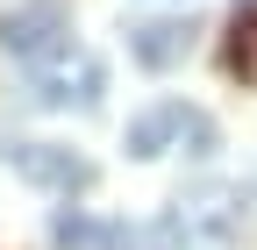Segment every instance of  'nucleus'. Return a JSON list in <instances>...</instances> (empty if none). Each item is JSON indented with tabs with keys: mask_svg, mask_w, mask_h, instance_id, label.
I'll list each match as a JSON object with an SVG mask.
<instances>
[{
	"mask_svg": "<svg viewBox=\"0 0 257 250\" xmlns=\"http://www.w3.org/2000/svg\"><path fill=\"white\" fill-rule=\"evenodd\" d=\"M0 158H8L29 186H43V193H64V200L93 186V165H86V158H72L64 143H0Z\"/></svg>",
	"mask_w": 257,
	"mask_h": 250,
	"instance_id": "nucleus-5",
	"label": "nucleus"
},
{
	"mask_svg": "<svg viewBox=\"0 0 257 250\" xmlns=\"http://www.w3.org/2000/svg\"><path fill=\"white\" fill-rule=\"evenodd\" d=\"M243 186H193V193L172 200V229L186 243H243L250 214H243Z\"/></svg>",
	"mask_w": 257,
	"mask_h": 250,
	"instance_id": "nucleus-2",
	"label": "nucleus"
},
{
	"mask_svg": "<svg viewBox=\"0 0 257 250\" xmlns=\"http://www.w3.org/2000/svg\"><path fill=\"white\" fill-rule=\"evenodd\" d=\"M193 36H200V22L193 15H157V22H128V57H136L143 72H172L193 57Z\"/></svg>",
	"mask_w": 257,
	"mask_h": 250,
	"instance_id": "nucleus-6",
	"label": "nucleus"
},
{
	"mask_svg": "<svg viewBox=\"0 0 257 250\" xmlns=\"http://www.w3.org/2000/svg\"><path fill=\"white\" fill-rule=\"evenodd\" d=\"M121 150H128V158H165V150L207 158V150H221V129H214L200 107H186V100H157L150 114H136L121 129Z\"/></svg>",
	"mask_w": 257,
	"mask_h": 250,
	"instance_id": "nucleus-1",
	"label": "nucleus"
},
{
	"mask_svg": "<svg viewBox=\"0 0 257 250\" xmlns=\"http://www.w3.org/2000/svg\"><path fill=\"white\" fill-rule=\"evenodd\" d=\"M186 236L172 222H93L86 250H179Z\"/></svg>",
	"mask_w": 257,
	"mask_h": 250,
	"instance_id": "nucleus-7",
	"label": "nucleus"
},
{
	"mask_svg": "<svg viewBox=\"0 0 257 250\" xmlns=\"http://www.w3.org/2000/svg\"><path fill=\"white\" fill-rule=\"evenodd\" d=\"M221 65H229L243 86H257V15H236L229 22V43H221Z\"/></svg>",
	"mask_w": 257,
	"mask_h": 250,
	"instance_id": "nucleus-8",
	"label": "nucleus"
},
{
	"mask_svg": "<svg viewBox=\"0 0 257 250\" xmlns=\"http://www.w3.org/2000/svg\"><path fill=\"white\" fill-rule=\"evenodd\" d=\"M0 50L15 65H50L57 50H72V15L64 0H22L15 15H0Z\"/></svg>",
	"mask_w": 257,
	"mask_h": 250,
	"instance_id": "nucleus-3",
	"label": "nucleus"
},
{
	"mask_svg": "<svg viewBox=\"0 0 257 250\" xmlns=\"http://www.w3.org/2000/svg\"><path fill=\"white\" fill-rule=\"evenodd\" d=\"M29 86H36L43 107H93V100H100V86H107V72L72 43V50H57L50 65H29Z\"/></svg>",
	"mask_w": 257,
	"mask_h": 250,
	"instance_id": "nucleus-4",
	"label": "nucleus"
}]
</instances>
